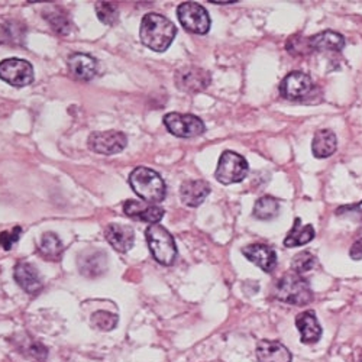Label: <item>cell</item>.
<instances>
[{"label": "cell", "instance_id": "cell-1", "mask_svg": "<svg viewBox=\"0 0 362 362\" xmlns=\"http://www.w3.org/2000/svg\"><path fill=\"white\" fill-rule=\"evenodd\" d=\"M177 35L175 25L163 15L148 13L142 18L139 28L141 42L156 52L168 49Z\"/></svg>", "mask_w": 362, "mask_h": 362}, {"label": "cell", "instance_id": "cell-2", "mask_svg": "<svg viewBox=\"0 0 362 362\" xmlns=\"http://www.w3.org/2000/svg\"><path fill=\"white\" fill-rule=\"evenodd\" d=\"M129 185L144 202L156 204L165 199L167 187L161 175L146 167H136L129 175Z\"/></svg>", "mask_w": 362, "mask_h": 362}, {"label": "cell", "instance_id": "cell-3", "mask_svg": "<svg viewBox=\"0 0 362 362\" xmlns=\"http://www.w3.org/2000/svg\"><path fill=\"white\" fill-rule=\"evenodd\" d=\"M274 296L287 305L305 306L313 300V291L309 281L297 273L284 274L276 284Z\"/></svg>", "mask_w": 362, "mask_h": 362}, {"label": "cell", "instance_id": "cell-4", "mask_svg": "<svg viewBox=\"0 0 362 362\" xmlns=\"http://www.w3.org/2000/svg\"><path fill=\"white\" fill-rule=\"evenodd\" d=\"M151 254L161 265H173L177 258V245L173 235L161 225H149L145 230Z\"/></svg>", "mask_w": 362, "mask_h": 362}, {"label": "cell", "instance_id": "cell-5", "mask_svg": "<svg viewBox=\"0 0 362 362\" xmlns=\"http://www.w3.org/2000/svg\"><path fill=\"white\" fill-rule=\"evenodd\" d=\"M248 174V163L247 160L233 151H225L221 156L215 177L219 183L229 186L235 183H240L245 180Z\"/></svg>", "mask_w": 362, "mask_h": 362}, {"label": "cell", "instance_id": "cell-6", "mask_svg": "<svg viewBox=\"0 0 362 362\" xmlns=\"http://www.w3.org/2000/svg\"><path fill=\"white\" fill-rule=\"evenodd\" d=\"M164 125L168 132L178 138H194L206 131L203 120L190 113H167L164 116Z\"/></svg>", "mask_w": 362, "mask_h": 362}, {"label": "cell", "instance_id": "cell-7", "mask_svg": "<svg viewBox=\"0 0 362 362\" xmlns=\"http://www.w3.org/2000/svg\"><path fill=\"white\" fill-rule=\"evenodd\" d=\"M177 18L186 31L204 35L210 29V18L207 11L194 2H185L177 8Z\"/></svg>", "mask_w": 362, "mask_h": 362}, {"label": "cell", "instance_id": "cell-8", "mask_svg": "<svg viewBox=\"0 0 362 362\" xmlns=\"http://www.w3.org/2000/svg\"><path fill=\"white\" fill-rule=\"evenodd\" d=\"M0 78L15 87H25L34 81L33 64L26 59L8 58L0 63Z\"/></svg>", "mask_w": 362, "mask_h": 362}, {"label": "cell", "instance_id": "cell-9", "mask_svg": "<svg viewBox=\"0 0 362 362\" xmlns=\"http://www.w3.org/2000/svg\"><path fill=\"white\" fill-rule=\"evenodd\" d=\"M128 144V138L124 132L119 131H105V132H93L88 136V148L93 153L102 156H113L125 149Z\"/></svg>", "mask_w": 362, "mask_h": 362}, {"label": "cell", "instance_id": "cell-10", "mask_svg": "<svg viewBox=\"0 0 362 362\" xmlns=\"http://www.w3.org/2000/svg\"><path fill=\"white\" fill-rule=\"evenodd\" d=\"M212 77L200 67H183L175 73V86L185 93H199L204 90Z\"/></svg>", "mask_w": 362, "mask_h": 362}, {"label": "cell", "instance_id": "cell-11", "mask_svg": "<svg viewBox=\"0 0 362 362\" xmlns=\"http://www.w3.org/2000/svg\"><path fill=\"white\" fill-rule=\"evenodd\" d=\"M313 88L312 78L301 73V71H293L284 77L280 86V93L284 99L288 100H300L305 99Z\"/></svg>", "mask_w": 362, "mask_h": 362}, {"label": "cell", "instance_id": "cell-12", "mask_svg": "<svg viewBox=\"0 0 362 362\" xmlns=\"http://www.w3.org/2000/svg\"><path fill=\"white\" fill-rule=\"evenodd\" d=\"M124 212L131 219L148 222L151 225H157L165 214L163 207L139 200H127L124 203Z\"/></svg>", "mask_w": 362, "mask_h": 362}, {"label": "cell", "instance_id": "cell-13", "mask_svg": "<svg viewBox=\"0 0 362 362\" xmlns=\"http://www.w3.org/2000/svg\"><path fill=\"white\" fill-rule=\"evenodd\" d=\"M105 236L110 247L120 254H127L134 248L135 232L131 226L110 223L105 229Z\"/></svg>", "mask_w": 362, "mask_h": 362}, {"label": "cell", "instance_id": "cell-14", "mask_svg": "<svg viewBox=\"0 0 362 362\" xmlns=\"http://www.w3.org/2000/svg\"><path fill=\"white\" fill-rule=\"evenodd\" d=\"M80 273L87 279H96L106 273L107 257L103 251L81 252L77 259Z\"/></svg>", "mask_w": 362, "mask_h": 362}, {"label": "cell", "instance_id": "cell-15", "mask_svg": "<svg viewBox=\"0 0 362 362\" xmlns=\"http://www.w3.org/2000/svg\"><path fill=\"white\" fill-rule=\"evenodd\" d=\"M69 70L71 76L81 81H88L96 77L99 64L93 57L83 52L71 54L69 58Z\"/></svg>", "mask_w": 362, "mask_h": 362}, {"label": "cell", "instance_id": "cell-16", "mask_svg": "<svg viewBox=\"0 0 362 362\" xmlns=\"http://www.w3.org/2000/svg\"><path fill=\"white\" fill-rule=\"evenodd\" d=\"M243 254L247 259L254 262L265 273H273L277 265V254L273 248H269L264 244H251L243 248Z\"/></svg>", "mask_w": 362, "mask_h": 362}, {"label": "cell", "instance_id": "cell-17", "mask_svg": "<svg viewBox=\"0 0 362 362\" xmlns=\"http://www.w3.org/2000/svg\"><path fill=\"white\" fill-rule=\"evenodd\" d=\"M15 280L19 284V287L29 293V294H37L42 290V279L37 268L29 262H19L15 267Z\"/></svg>", "mask_w": 362, "mask_h": 362}, {"label": "cell", "instance_id": "cell-18", "mask_svg": "<svg viewBox=\"0 0 362 362\" xmlns=\"http://www.w3.org/2000/svg\"><path fill=\"white\" fill-rule=\"evenodd\" d=\"M210 193V186L204 180L185 181L180 187V197L189 207H199Z\"/></svg>", "mask_w": 362, "mask_h": 362}, {"label": "cell", "instance_id": "cell-19", "mask_svg": "<svg viewBox=\"0 0 362 362\" xmlns=\"http://www.w3.org/2000/svg\"><path fill=\"white\" fill-rule=\"evenodd\" d=\"M296 326L300 332V337H301L300 341L303 344H308V345L316 344L322 337V327L317 322L316 315L312 310L297 315Z\"/></svg>", "mask_w": 362, "mask_h": 362}, {"label": "cell", "instance_id": "cell-20", "mask_svg": "<svg viewBox=\"0 0 362 362\" xmlns=\"http://www.w3.org/2000/svg\"><path fill=\"white\" fill-rule=\"evenodd\" d=\"M258 362H291V352L280 342L259 341L257 344Z\"/></svg>", "mask_w": 362, "mask_h": 362}, {"label": "cell", "instance_id": "cell-21", "mask_svg": "<svg viewBox=\"0 0 362 362\" xmlns=\"http://www.w3.org/2000/svg\"><path fill=\"white\" fill-rule=\"evenodd\" d=\"M337 135L330 129H320L315 134L312 142V153L316 158H327L337 151Z\"/></svg>", "mask_w": 362, "mask_h": 362}, {"label": "cell", "instance_id": "cell-22", "mask_svg": "<svg viewBox=\"0 0 362 362\" xmlns=\"http://www.w3.org/2000/svg\"><path fill=\"white\" fill-rule=\"evenodd\" d=\"M312 51H335L339 52L345 47V38L335 31H323L309 38Z\"/></svg>", "mask_w": 362, "mask_h": 362}, {"label": "cell", "instance_id": "cell-23", "mask_svg": "<svg viewBox=\"0 0 362 362\" xmlns=\"http://www.w3.org/2000/svg\"><path fill=\"white\" fill-rule=\"evenodd\" d=\"M315 238V229L312 225H301V219L296 218L293 229L288 232V235L284 239V245L287 248L301 247L309 244Z\"/></svg>", "mask_w": 362, "mask_h": 362}, {"label": "cell", "instance_id": "cell-24", "mask_svg": "<svg viewBox=\"0 0 362 362\" xmlns=\"http://www.w3.org/2000/svg\"><path fill=\"white\" fill-rule=\"evenodd\" d=\"M63 243L54 232H47L42 235L40 243V252L45 259L58 261L63 255Z\"/></svg>", "mask_w": 362, "mask_h": 362}, {"label": "cell", "instance_id": "cell-25", "mask_svg": "<svg viewBox=\"0 0 362 362\" xmlns=\"http://www.w3.org/2000/svg\"><path fill=\"white\" fill-rule=\"evenodd\" d=\"M280 212V203L277 199L271 196H264L258 199L254 207V216L259 221L274 219Z\"/></svg>", "mask_w": 362, "mask_h": 362}, {"label": "cell", "instance_id": "cell-26", "mask_svg": "<svg viewBox=\"0 0 362 362\" xmlns=\"http://www.w3.org/2000/svg\"><path fill=\"white\" fill-rule=\"evenodd\" d=\"M16 346L23 355L35 359L37 362H44L47 359V355H48L47 348L42 344L37 342V341H33L29 338H26V339L23 338L22 342L16 344Z\"/></svg>", "mask_w": 362, "mask_h": 362}, {"label": "cell", "instance_id": "cell-27", "mask_svg": "<svg viewBox=\"0 0 362 362\" xmlns=\"http://www.w3.org/2000/svg\"><path fill=\"white\" fill-rule=\"evenodd\" d=\"M96 13L102 23L105 25H116L119 21V9L112 2H98L96 4Z\"/></svg>", "mask_w": 362, "mask_h": 362}, {"label": "cell", "instance_id": "cell-28", "mask_svg": "<svg viewBox=\"0 0 362 362\" xmlns=\"http://www.w3.org/2000/svg\"><path fill=\"white\" fill-rule=\"evenodd\" d=\"M51 28L58 35H69L71 31L70 19L62 12H49V15H44Z\"/></svg>", "mask_w": 362, "mask_h": 362}, {"label": "cell", "instance_id": "cell-29", "mask_svg": "<svg viewBox=\"0 0 362 362\" xmlns=\"http://www.w3.org/2000/svg\"><path fill=\"white\" fill-rule=\"evenodd\" d=\"M317 261L316 257L310 252H300L298 255L294 257L293 262H291V271L297 274H305L308 271L313 269L316 267Z\"/></svg>", "mask_w": 362, "mask_h": 362}, {"label": "cell", "instance_id": "cell-30", "mask_svg": "<svg viewBox=\"0 0 362 362\" xmlns=\"http://www.w3.org/2000/svg\"><path fill=\"white\" fill-rule=\"evenodd\" d=\"M117 322H119L117 315H113L106 310H99V312L93 313V316H92V325L105 332L115 329Z\"/></svg>", "mask_w": 362, "mask_h": 362}, {"label": "cell", "instance_id": "cell-31", "mask_svg": "<svg viewBox=\"0 0 362 362\" xmlns=\"http://www.w3.org/2000/svg\"><path fill=\"white\" fill-rule=\"evenodd\" d=\"M287 51L293 55H303V54H309L310 45H309V38H303V37H293L288 40L287 42Z\"/></svg>", "mask_w": 362, "mask_h": 362}, {"label": "cell", "instance_id": "cell-32", "mask_svg": "<svg viewBox=\"0 0 362 362\" xmlns=\"http://www.w3.org/2000/svg\"><path fill=\"white\" fill-rule=\"evenodd\" d=\"M21 235H22L21 226H16L11 230H4L2 233H0V245H2V248L6 251L12 250V247L19 240Z\"/></svg>", "mask_w": 362, "mask_h": 362}, {"label": "cell", "instance_id": "cell-33", "mask_svg": "<svg viewBox=\"0 0 362 362\" xmlns=\"http://www.w3.org/2000/svg\"><path fill=\"white\" fill-rule=\"evenodd\" d=\"M337 215H354L358 221L362 222V202L356 203V204H351V206H342L337 210Z\"/></svg>", "mask_w": 362, "mask_h": 362}, {"label": "cell", "instance_id": "cell-34", "mask_svg": "<svg viewBox=\"0 0 362 362\" xmlns=\"http://www.w3.org/2000/svg\"><path fill=\"white\" fill-rule=\"evenodd\" d=\"M351 257L354 259H359L362 257V239H358L356 243H354L351 248Z\"/></svg>", "mask_w": 362, "mask_h": 362}, {"label": "cell", "instance_id": "cell-35", "mask_svg": "<svg viewBox=\"0 0 362 362\" xmlns=\"http://www.w3.org/2000/svg\"><path fill=\"white\" fill-rule=\"evenodd\" d=\"M355 362H362V352H361V358H355Z\"/></svg>", "mask_w": 362, "mask_h": 362}]
</instances>
